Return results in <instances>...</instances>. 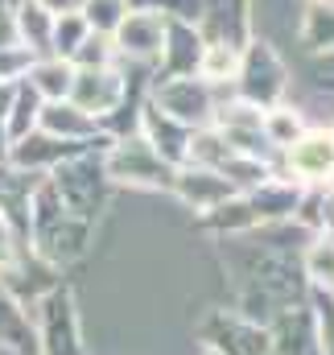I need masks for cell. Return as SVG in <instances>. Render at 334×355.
I'll list each match as a JSON object with an SVG mask.
<instances>
[{"label": "cell", "mask_w": 334, "mask_h": 355, "mask_svg": "<svg viewBox=\"0 0 334 355\" xmlns=\"http://www.w3.org/2000/svg\"><path fill=\"white\" fill-rule=\"evenodd\" d=\"M50 17H67V12H83V0H37Z\"/></svg>", "instance_id": "d6a6232c"}, {"label": "cell", "mask_w": 334, "mask_h": 355, "mask_svg": "<svg viewBox=\"0 0 334 355\" xmlns=\"http://www.w3.org/2000/svg\"><path fill=\"white\" fill-rule=\"evenodd\" d=\"M145 103H153L161 116L177 120L182 128H206L215 120L219 91L202 83L198 75H157Z\"/></svg>", "instance_id": "5b68a950"}, {"label": "cell", "mask_w": 334, "mask_h": 355, "mask_svg": "<svg viewBox=\"0 0 334 355\" xmlns=\"http://www.w3.org/2000/svg\"><path fill=\"white\" fill-rule=\"evenodd\" d=\"M297 42L314 58L334 54V0H310L306 4L301 25H297Z\"/></svg>", "instance_id": "e0dca14e"}, {"label": "cell", "mask_w": 334, "mask_h": 355, "mask_svg": "<svg viewBox=\"0 0 334 355\" xmlns=\"http://www.w3.org/2000/svg\"><path fill=\"white\" fill-rule=\"evenodd\" d=\"M4 46H21V33H17V12L12 8H0V50Z\"/></svg>", "instance_id": "1f68e13d"}, {"label": "cell", "mask_w": 334, "mask_h": 355, "mask_svg": "<svg viewBox=\"0 0 334 355\" xmlns=\"http://www.w3.org/2000/svg\"><path fill=\"white\" fill-rule=\"evenodd\" d=\"M33 58H37V54H33L29 46H4V50H0V83H25Z\"/></svg>", "instance_id": "83f0119b"}, {"label": "cell", "mask_w": 334, "mask_h": 355, "mask_svg": "<svg viewBox=\"0 0 334 355\" xmlns=\"http://www.w3.org/2000/svg\"><path fill=\"white\" fill-rule=\"evenodd\" d=\"M306 4H310V0H306Z\"/></svg>", "instance_id": "8d00e7d4"}, {"label": "cell", "mask_w": 334, "mask_h": 355, "mask_svg": "<svg viewBox=\"0 0 334 355\" xmlns=\"http://www.w3.org/2000/svg\"><path fill=\"white\" fill-rule=\"evenodd\" d=\"M236 71H240V50L227 46V42H206V46H202V58H198V67H194V75H198L202 83H211L215 91L231 87V83H236Z\"/></svg>", "instance_id": "ffe728a7"}, {"label": "cell", "mask_w": 334, "mask_h": 355, "mask_svg": "<svg viewBox=\"0 0 334 355\" xmlns=\"http://www.w3.org/2000/svg\"><path fill=\"white\" fill-rule=\"evenodd\" d=\"M71 153H79V145H67V141H58V137H50V132H42V128H33V132H25V137H17L12 145H8V166L12 170H21V174H50L58 162H67Z\"/></svg>", "instance_id": "7c38bea8"}, {"label": "cell", "mask_w": 334, "mask_h": 355, "mask_svg": "<svg viewBox=\"0 0 334 355\" xmlns=\"http://www.w3.org/2000/svg\"><path fill=\"white\" fill-rule=\"evenodd\" d=\"M128 71H124V62H116V67H95V71H75V79H71V103L87 112L91 120H99L103 128H112V120H116V112H124V103H128Z\"/></svg>", "instance_id": "8992f818"}, {"label": "cell", "mask_w": 334, "mask_h": 355, "mask_svg": "<svg viewBox=\"0 0 334 355\" xmlns=\"http://www.w3.org/2000/svg\"><path fill=\"white\" fill-rule=\"evenodd\" d=\"M21 248H25V244H21V236H17V232H12V223L0 215V268L8 265V261L21 252Z\"/></svg>", "instance_id": "4dcf8cb0"}, {"label": "cell", "mask_w": 334, "mask_h": 355, "mask_svg": "<svg viewBox=\"0 0 334 355\" xmlns=\"http://www.w3.org/2000/svg\"><path fill=\"white\" fill-rule=\"evenodd\" d=\"M17 4H21V0H0V8H17Z\"/></svg>", "instance_id": "e575fe53"}, {"label": "cell", "mask_w": 334, "mask_h": 355, "mask_svg": "<svg viewBox=\"0 0 334 355\" xmlns=\"http://www.w3.org/2000/svg\"><path fill=\"white\" fill-rule=\"evenodd\" d=\"M124 12H128V0H83V12H79V17L87 21L91 33L112 37L116 25L124 21Z\"/></svg>", "instance_id": "484cf974"}, {"label": "cell", "mask_w": 334, "mask_h": 355, "mask_svg": "<svg viewBox=\"0 0 334 355\" xmlns=\"http://www.w3.org/2000/svg\"><path fill=\"white\" fill-rule=\"evenodd\" d=\"M173 170L166 157L137 132H112V145L103 149V174L112 186H128V190H169Z\"/></svg>", "instance_id": "3957f363"}, {"label": "cell", "mask_w": 334, "mask_h": 355, "mask_svg": "<svg viewBox=\"0 0 334 355\" xmlns=\"http://www.w3.org/2000/svg\"><path fill=\"white\" fill-rule=\"evenodd\" d=\"M331 297H334V293H331Z\"/></svg>", "instance_id": "74e56055"}, {"label": "cell", "mask_w": 334, "mask_h": 355, "mask_svg": "<svg viewBox=\"0 0 334 355\" xmlns=\"http://www.w3.org/2000/svg\"><path fill=\"white\" fill-rule=\"evenodd\" d=\"M198 355H223V352H215V347H206V343H202V352Z\"/></svg>", "instance_id": "d590c367"}, {"label": "cell", "mask_w": 334, "mask_h": 355, "mask_svg": "<svg viewBox=\"0 0 334 355\" xmlns=\"http://www.w3.org/2000/svg\"><path fill=\"white\" fill-rule=\"evenodd\" d=\"M128 8H149V12L182 17V21H198L202 17V0H128Z\"/></svg>", "instance_id": "f1b7e54d"}, {"label": "cell", "mask_w": 334, "mask_h": 355, "mask_svg": "<svg viewBox=\"0 0 334 355\" xmlns=\"http://www.w3.org/2000/svg\"><path fill=\"white\" fill-rule=\"evenodd\" d=\"M8 145H12V141H8V128H4V120H0V162L8 157Z\"/></svg>", "instance_id": "836d02e7"}, {"label": "cell", "mask_w": 334, "mask_h": 355, "mask_svg": "<svg viewBox=\"0 0 334 355\" xmlns=\"http://www.w3.org/2000/svg\"><path fill=\"white\" fill-rule=\"evenodd\" d=\"M29 314H33L37 355H83V322L75 293L67 285H54L46 297H37Z\"/></svg>", "instance_id": "277c9868"}, {"label": "cell", "mask_w": 334, "mask_h": 355, "mask_svg": "<svg viewBox=\"0 0 334 355\" xmlns=\"http://www.w3.org/2000/svg\"><path fill=\"white\" fill-rule=\"evenodd\" d=\"M301 190H306V186H297L293 178H285L276 170L272 178H264L256 190H248L244 198H248V207L256 211V219H260V227H264V223L293 219V211H297V202H301Z\"/></svg>", "instance_id": "5bb4252c"}, {"label": "cell", "mask_w": 334, "mask_h": 355, "mask_svg": "<svg viewBox=\"0 0 334 355\" xmlns=\"http://www.w3.org/2000/svg\"><path fill=\"white\" fill-rule=\"evenodd\" d=\"M264 141L281 153V149H289L301 132H306V112H297V107H289V103H276V107H268L264 112Z\"/></svg>", "instance_id": "603a6c76"}, {"label": "cell", "mask_w": 334, "mask_h": 355, "mask_svg": "<svg viewBox=\"0 0 334 355\" xmlns=\"http://www.w3.org/2000/svg\"><path fill=\"white\" fill-rule=\"evenodd\" d=\"M202 29L198 21H182V17H169L166 21V46H161V58H157V75H194L198 58H202Z\"/></svg>", "instance_id": "4fadbf2b"}, {"label": "cell", "mask_w": 334, "mask_h": 355, "mask_svg": "<svg viewBox=\"0 0 334 355\" xmlns=\"http://www.w3.org/2000/svg\"><path fill=\"white\" fill-rule=\"evenodd\" d=\"M202 343L215 347L223 355H272V339H268V327L252 322L236 310H215L206 322H202Z\"/></svg>", "instance_id": "9c48e42d"}, {"label": "cell", "mask_w": 334, "mask_h": 355, "mask_svg": "<svg viewBox=\"0 0 334 355\" xmlns=\"http://www.w3.org/2000/svg\"><path fill=\"white\" fill-rule=\"evenodd\" d=\"M314 302L318 306H310L314 310V327H318V352L322 355H334V297L326 293V302L314 293Z\"/></svg>", "instance_id": "f546056e"}, {"label": "cell", "mask_w": 334, "mask_h": 355, "mask_svg": "<svg viewBox=\"0 0 334 355\" xmlns=\"http://www.w3.org/2000/svg\"><path fill=\"white\" fill-rule=\"evenodd\" d=\"M137 132L166 157L169 166H182V162H186V141H190L194 128H182L177 120L161 116L153 103H141V112H137Z\"/></svg>", "instance_id": "9a60e30c"}, {"label": "cell", "mask_w": 334, "mask_h": 355, "mask_svg": "<svg viewBox=\"0 0 334 355\" xmlns=\"http://www.w3.org/2000/svg\"><path fill=\"white\" fill-rule=\"evenodd\" d=\"M37 128L50 132V137H58V141H67V145H79V149H107V141H112V132L99 120H91L87 112H79L71 99L42 103Z\"/></svg>", "instance_id": "30bf717a"}, {"label": "cell", "mask_w": 334, "mask_h": 355, "mask_svg": "<svg viewBox=\"0 0 334 355\" xmlns=\"http://www.w3.org/2000/svg\"><path fill=\"white\" fill-rule=\"evenodd\" d=\"M71 79H75V67H71L67 58H54V54L33 58V67H29V75H25V83L37 91L42 103L67 99V95H71Z\"/></svg>", "instance_id": "ac0fdd59"}, {"label": "cell", "mask_w": 334, "mask_h": 355, "mask_svg": "<svg viewBox=\"0 0 334 355\" xmlns=\"http://www.w3.org/2000/svg\"><path fill=\"white\" fill-rule=\"evenodd\" d=\"M37 112H42V99H37V91L29 87V83H17V95H12V107H8V116H4L8 141H17V137L33 132V128H37Z\"/></svg>", "instance_id": "cb8c5ba5"}, {"label": "cell", "mask_w": 334, "mask_h": 355, "mask_svg": "<svg viewBox=\"0 0 334 355\" xmlns=\"http://www.w3.org/2000/svg\"><path fill=\"white\" fill-rule=\"evenodd\" d=\"M166 21L161 12H149V8H128L124 21L116 25L112 33V46H116V58L128 62V67H157L161 58V46H166Z\"/></svg>", "instance_id": "ba28073f"}, {"label": "cell", "mask_w": 334, "mask_h": 355, "mask_svg": "<svg viewBox=\"0 0 334 355\" xmlns=\"http://www.w3.org/2000/svg\"><path fill=\"white\" fill-rule=\"evenodd\" d=\"M276 170L297 186H334V128H306L289 149H281Z\"/></svg>", "instance_id": "52a82bcc"}, {"label": "cell", "mask_w": 334, "mask_h": 355, "mask_svg": "<svg viewBox=\"0 0 334 355\" xmlns=\"http://www.w3.org/2000/svg\"><path fill=\"white\" fill-rule=\"evenodd\" d=\"M231 87H236V99L256 103L260 112H268V107H276V103L289 99L293 71H289V62L281 58V50L268 37L252 33L248 46L240 50V71H236V83Z\"/></svg>", "instance_id": "7a4b0ae2"}, {"label": "cell", "mask_w": 334, "mask_h": 355, "mask_svg": "<svg viewBox=\"0 0 334 355\" xmlns=\"http://www.w3.org/2000/svg\"><path fill=\"white\" fill-rule=\"evenodd\" d=\"M301 277L314 293H334V240L314 236L301 252Z\"/></svg>", "instance_id": "44dd1931"}, {"label": "cell", "mask_w": 334, "mask_h": 355, "mask_svg": "<svg viewBox=\"0 0 334 355\" xmlns=\"http://www.w3.org/2000/svg\"><path fill=\"white\" fill-rule=\"evenodd\" d=\"M120 58H116V46H112V37H103V33H87L83 46L71 54V67L75 71H95V67H116Z\"/></svg>", "instance_id": "4316f807"}, {"label": "cell", "mask_w": 334, "mask_h": 355, "mask_svg": "<svg viewBox=\"0 0 334 355\" xmlns=\"http://www.w3.org/2000/svg\"><path fill=\"white\" fill-rule=\"evenodd\" d=\"M107 145H112V141H107ZM46 178H50L58 202H62L71 215L87 219V223H95V219L103 215L107 198H112V182L103 174V149H79V153H71L67 162H58Z\"/></svg>", "instance_id": "6da1fadb"}, {"label": "cell", "mask_w": 334, "mask_h": 355, "mask_svg": "<svg viewBox=\"0 0 334 355\" xmlns=\"http://www.w3.org/2000/svg\"><path fill=\"white\" fill-rule=\"evenodd\" d=\"M198 227H206V232H215V236H244L252 227H260V219H256V211L248 207L244 194H231L227 202L202 211V215H198Z\"/></svg>", "instance_id": "d6986e66"}, {"label": "cell", "mask_w": 334, "mask_h": 355, "mask_svg": "<svg viewBox=\"0 0 334 355\" xmlns=\"http://www.w3.org/2000/svg\"><path fill=\"white\" fill-rule=\"evenodd\" d=\"M91 33L87 29V21L79 12H67V17H54V25H50V54L54 58H67L71 62V54L83 46V37Z\"/></svg>", "instance_id": "d4e9b609"}, {"label": "cell", "mask_w": 334, "mask_h": 355, "mask_svg": "<svg viewBox=\"0 0 334 355\" xmlns=\"http://www.w3.org/2000/svg\"><path fill=\"white\" fill-rule=\"evenodd\" d=\"M169 194L186 207V211H211L219 202H227L231 194H240L219 170H202V166H177L173 182H169Z\"/></svg>", "instance_id": "8fae6325"}, {"label": "cell", "mask_w": 334, "mask_h": 355, "mask_svg": "<svg viewBox=\"0 0 334 355\" xmlns=\"http://www.w3.org/2000/svg\"><path fill=\"white\" fill-rule=\"evenodd\" d=\"M12 12H17V33H21V46H29L37 58H42V54H50V25H54V17H50L37 0H21Z\"/></svg>", "instance_id": "7402d4cb"}, {"label": "cell", "mask_w": 334, "mask_h": 355, "mask_svg": "<svg viewBox=\"0 0 334 355\" xmlns=\"http://www.w3.org/2000/svg\"><path fill=\"white\" fill-rule=\"evenodd\" d=\"M0 352L8 355H37V335H33V314L21 306L12 293L0 289Z\"/></svg>", "instance_id": "2e32d148"}]
</instances>
